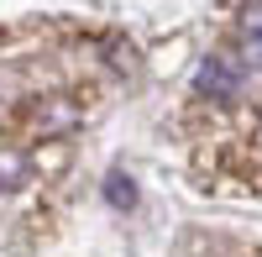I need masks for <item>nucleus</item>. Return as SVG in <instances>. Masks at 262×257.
Returning <instances> with one entry per match:
<instances>
[{"instance_id":"nucleus-1","label":"nucleus","mask_w":262,"mask_h":257,"mask_svg":"<svg viewBox=\"0 0 262 257\" xmlns=\"http://www.w3.org/2000/svg\"><path fill=\"white\" fill-rule=\"evenodd\" d=\"M242 79H247L242 63L226 58V53H215V58H205L200 69H194V95H200V100H236Z\"/></svg>"},{"instance_id":"nucleus-4","label":"nucleus","mask_w":262,"mask_h":257,"mask_svg":"<svg viewBox=\"0 0 262 257\" xmlns=\"http://www.w3.org/2000/svg\"><path fill=\"white\" fill-rule=\"evenodd\" d=\"M105 200H111L116 210H131V205H137V189H131L126 174H111V184H105Z\"/></svg>"},{"instance_id":"nucleus-3","label":"nucleus","mask_w":262,"mask_h":257,"mask_svg":"<svg viewBox=\"0 0 262 257\" xmlns=\"http://www.w3.org/2000/svg\"><path fill=\"white\" fill-rule=\"evenodd\" d=\"M27 179V153H16V147H0V189H16Z\"/></svg>"},{"instance_id":"nucleus-2","label":"nucleus","mask_w":262,"mask_h":257,"mask_svg":"<svg viewBox=\"0 0 262 257\" xmlns=\"http://www.w3.org/2000/svg\"><path fill=\"white\" fill-rule=\"evenodd\" d=\"M236 37H242V53L252 63H262V0H252V6L242 11V27H236Z\"/></svg>"}]
</instances>
